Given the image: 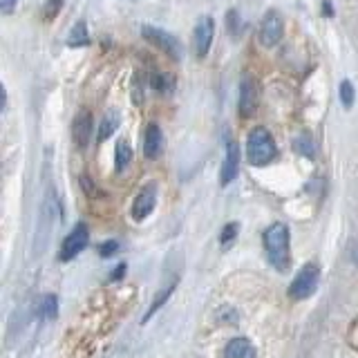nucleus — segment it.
<instances>
[{"label": "nucleus", "instance_id": "nucleus-17", "mask_svg": "<svg viewBox=\"0 0 358 358\" xmlns=\"http://www.w3.org/2000/svg\"><path fill=\"white\" fill-rule=\"evenodd\" d=\"M338 94H341L343 106H345V108H352V103H354V85H352L350 81H343V83H341Z\"/></svg>", "mask_w": 358, "mask_h": 358}, {"label": "nucleus", "instance_id": "nucleus-10", "mask_svg": "<svg viewBox=\"0 0 358 358\" xmlns=\"http://www.w3.org/2000/svg\"><path fill=\"white\" fill-rule=\"evenodd\" d=\"M255 108H257V83L251 76H244L240 85V115L251 117Z\"/></svg>", "mask_w": 358, "mask_h": 358}, {"label": "nucleus", "instance_id": "nucleus-13", "mask_svg": "<svg viewBox=\"0 0 358 358\" xmlns=\"http://www.w3.org/2000/svg\"><path fill=\"white\" fill-rule=\"evenodd\" d=\"M227 358H255V350L251 341L246 338H233L229 345H227Z\"/></svg>", "mask_w": 358, "mask_h": 358}, {"label": "nucleus", "instance_id": "nucleus-22", "mask_svg": "<svg viewBox=\"0 0 358 358\" xmlns=\"http://www.w3.org/2000/svg\"><path fill=\"white\" fill-rule=\"evenodd\" d=\"M63 3H65V0H50V3H48V7H45V18H48V20H52L56 14H59V11H61V7H63Z\"/></svg>", "mask_w": 358, "mask_h": 358}, {"label": "nucleus", "instance_id": "nucleus-16", "mask_svg": "<svg viewBox=\"0 0 358 358\" xmlns=\"http://www.w3.org/2000/svg\"><path fill=\"white\" fill-rule=\"evenodd\" d=\"M119 128V115L117 112H108V115L103 117V121H101V128H99V141H106L112 132H115Z\"/></svg>", "mask_w": 358, "mask_h": 358}, {"label": "nucleus", "instance_id": "nucleus-26", "mask_svg": "<svg viewBox=\"0 0 358 358\" xmlns=\"http://www.w3.org/2000/svg\"><path fill=\"white\" fill-rule=\"evenodd\" d=\"M123 271H126V264H119V266H117V271H115V275H112V280H119V278L123 275Z\"/></svg>", "mask_w": 358, "mask_h": 358}, {"label": "nucleus", "instance_id": "nucleus-15", "mask_svg": "<svg viewBox=\"0 0 358 358\" xmlns=\"http://www.w3.org/2000/svg\"><path fill=\"white\" fill-rule=\"evenodd\" d=\"M130 159H132V148L128 145L126 139H121V141L117 143V148H115V164H117V171H119V173L126 171V166L130 164Z\"/></svg>", "mask_w": 358, "mask_h": 358}, {"label": "nucleus", "instance_id": "nucleus-7", "mask_svg": "<svg viewBox=\"0 0 358 358\" xmlns=\"http://www.w3.org/2000/svg\"><path fill=\"white\" fill-rule=\"evenodd\" d=\"M213 36H215V25H213V18L210 16H201L195 25V31H193V48H195V54L199 59H204L208 54L210 45H213Z\"/></svg>", "mask_w": 358, "mask_h": 358}, {"label": "nucleus", "instance_id": "nucleus-4", "mask_svg": "<svg viewBox=\"0 0 358 358\" xmlns=\"http://www.w3.org/2000/svg\"><path fill=\"white\" fill-rule=\"evenodd\" d=\"M285 34V22L282 18H280L278 11H266L262 22H260V31H257V36H260V43L264 45V48H273V45L280 43V38H282Z\"/></svg>", "mask_w": 358, "mask_h": 358}, {"label": "nucleus", "instance_id": "nucleus-27", "mask_svg": "<svg viewBox=\"0 0 358 358\" xmlns=\"http://www.w3.org/2000/svg\"><path fill=\"white\" fill-rule=\"evenodd\" d=\"M324 14H327V16H331V5H329V0H324Z\"/></svg>", "mask_w": 358, "mask_h": 358}, {"label": "nucleus", "instance_id": "nucleus-9", "mask_svg": "<svg viewBox=\"0 0 358 358\" xmlns=\"http://www.w3.org/2000/svg\"><path fill=\"white\" fill-rule=\"evenodd\" d=\"M155 204H157V186L155 184H148L137 195V199H134V204H132V217L137 220V222L145 220L152 213Z\"/></svg>", "mask_w": 358, "mask_h": 358}, {"label": "nucleus", "instance_id": "nucleus-1", "mask_svg": "<svg viewBox=\"0 0 358 358\" xmlns=\"http://www.w3.org/2000/svg\"><path fill=\"white\" fill-rule=\"evenodd\" d=\"M266 257L278 271H287L289 266V229L282 222H275L264 233Z\"/></svg>", "mask_w": 358, "mask_h": 358}, {"label": "nucleus", "instance_id": "nucleus-18", "mask_svg": "<svg viewBox=\"0 0 358 358\" xmlns=\"http://www.w3.org/2000/svg\"><path fill=\"white\" fill-rule=\"evenodd\" d=\"M41 316L43 318H54L56 316V298L54 296H45L41 302Z\"/></svg>", "mask_w": 358, "mask_h": 358}, {"label": "nucleus", "instance_id": "nucleus-19", "mask_svg": "<svg viewBox=\"0 0 358 358\" xmlns=\"http://www.w3.org/2000/svg\"><path fill=\"white\" fill-rule=\"evenodd\" d=\"M173 289H175V285H171V287H168V289H164V294H159V296L155 298V302H152V305H150V309H148V316H145V320H148V318L152 316V313H157V311H159V307L164 305V302H166L168 298H171Z\"/></svg>", "mask_w": 358, "mask_h": 358}, {"label": "nucleus", "instance_id": "nucleus-21", "mask_svg": "<svg viewBox=\"0 0 358 358\" xmlns=\"http://www.w3.org/2000/svg\"><path fill=\"white\" fill-rule=\"evenodd\" d=\"M296 148H298V152H302V155L313 157V145H311V139L307 137V134H302V137L296 139Z\"/></svg>", "mask_w": 358, "mask_h": 358}, {"label": "nucleus", "instance_id": "nucleus-8", "mask_svg": "<svg viewBox=\"0 0 358 358\" xmlns=\"http://www.w3.org/2000/svg\"><path fill=\"white\" fill-rule=\"evenodd\" d=\"M90 132H92V115L87 110H81L72 121V141L76 143V148H87Z\"/></svg>", "mask_w": 358, "mask_h": 358}, {"label": "nucleus", "instance_id": "nucleus-12", "mask_svg": "<svg viewBox=\"0 0 358 358\" xmlns=\"http://www.w3.org/2000/svg\"><path fill=\"white\" fill-rule=\"evenodd\" d=\"M162 150H164V134L157 123H150L143 134V152H145V157L155 159V157L162 155Z\"/></svg>", "mask_w": 358, "mask_h": 358}, {"label": "nucleus", "instance_id": "nucleus-3", "mask_svg": "<svg viewBox=\"0 0 358 358\" xmlns=\"http://www.w3.org/2000/svg\"><path fill=\"white\" fill-rule=\"evenodd\" d=\"M318 278H320V271H318V266L313 264V262H309V264H305L298 271V275L294 278V282H291V287H289V294H291V298H296V300H305V298H309L313 291H316V287H318Z\"/></svg>", "mask_w": 358, "mask_h": 358}, {"label": "nucleus", "instance_id": "nucleus-6", "mask_svg": "<svg viewBox=\"0 0 358 358\" xmlns=\"http://www.w3.org/2000/svg\"><path fill=\"white\" fill-rule=\"evenodd\" d=\"M87 242H90V231H87V227H85V224H76V227L72 229V233L63 240L61 260L67 262V260H72V257H76L87 246Z\"/></svg>", "mask_w": 358, "mask_h": 358}, {"label": "nucleus", "instance_id": "nucleus-25", "mask_svg": "<svg viewBox=\"0 0 358 358\" xmlns=\"http://www.w3.org/2000/svg\"><path fill=\"white\" fill-rule=\"evenodd\" d=\"M16 3H18V0H0V11H3V14H11L14 7H16Z\"/></svg>", "mask_w": 358, "mask_h": 358}, {"label": "nucleus", "instance_id": "nucleus-2", "mask_svg": "<svg viewBox=\"0 0 358 358\" xmlns=\"http://www.w3.org/2000/svg\"><path fill=\"white\" fill-rule=\"evenodd\" d=\"M246 155H249L251 166H266L268 162L275 159L278 148L273 137L268 134L264 128H255L249 134V141H246Z\"/></svg>", "mask_w": 358, "mask_h": 358}, {"label": "nucleus", "instance_id": "nucleus-23", "mask_svg": "<svg viewBox=\"0 0 358 358\" xmlns=\"http://www.w3.org/2000/svg\"><path fill=\"white\" fill-rule=\"evenodd\" d=\"M235 233H238V224H227L222 231V244H229L231 240H235Z\"/></svg>", "mask_w": 358, "mask_h": 358}, {"label": "nucleus", "instance_id": "nucleus-11", "mask_svg": "<svg viewBox=\"0 0 358 358\" xmlns=\"http://www.w3.org/2000/svg\"><path fill=\"white\" fill-rule=\"evenodd\" d=\"M238 166H240V148H238V143H235V141H229L227 143V159H224L222 177H220L222 186H227L229 182H233L235 175H238Z\"/></svg>", "mask_w": 358, "mask_h": 358}, {"label": "nucleus", "instance_id": "nucleus-5", "mask_svg": "<svg viewBox=\"0 0 358 358\" xmlns=\"http://www.w3.org/2000/svg\"><path fill=\"white\" fill-rule=\"evenodd\" d=\"M141 34L150 43H155L157 48L164 50L166 54H171L173 59H182V43H179L173 34H168L159 27H152V25H143L141 27Z\"/></svg>", "mask_w": 358, "mask_h": 358}, {"label": "nucleus", "instance_id": "nucleus-14", "mask_svg": "<svg viewBox=\"0 0 358 358\" xmlns=\"http://www.w3.org/2000/svg\"><path fill=\"white\" fill-rule=\"evenodd\" d=\"M90 43V34H87V27L83 20H78L76 25L70 29V36H67V45L70 48H83V45Z\"/></svg>", "mask_w": 358, "mask_h": 358}, {"label": "nucleus", "instance_id": "nucleus-20", "mask_svg": "<svg viewBox=\"0 0 358 358\" xmlns=\"http://www.w3.org/2000/svg\"><path fill=\"white\" fill-rule=\"evenodd\" d=\"M152 87L157 90V92H164V94H168L173 90V81L168 76H164V74H157L155 78H152Z\"/></svg>", "mask_w": 358, "mask_h": 358}, {"label": "nucleus", "instance_id": "nucleus-24", "mask_svg": "<svg viewBox=\"0 0 358 358\" xmlns=\"http://www.w3.org/2000/svg\"><path fill=\"white\" fill-rule=\"evenodd\" d=\"M119 249V244L117 242H106V244H101V249H99V253L103 255V257H110L112 253H115Z\"/></svg>", "mask_w": 358, "mask_h": 358}]
</instances>
